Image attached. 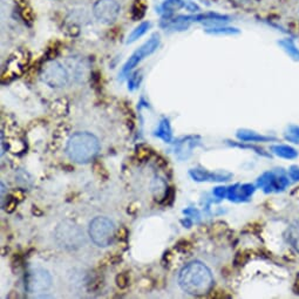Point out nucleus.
Wrapping results in <instances>:
<instances>
[{"label":"nucleus","mask_w":299,"mask_h":299,"mask_svg":"<svg viewBox=\"0 0 299 299\" xmlns=\"http://www.w3.org/2000/svg\"><path fill=\"white\" fill-rule=\"evenodd\" d=\"M179 284L191 296H203L211 290L214 278L209 267L201 262H191L180 271Z\"/></svg>","instance_id":"1"},{"label":"nucleus","mask_w":299,"mask_h":299,"mask_svg":"<svg viewBox=\"0 0 299 299\" xmlns=\"http://www.w3.org/2000/svg\"><path fill=\"white\" fill-rule=\"evenodd\" d=\"M100 142L97 137L88 132L76 133L69 137L66 145L68 157L77 163H87L97 155Z\"/></svg>","instance_id":"2"},{"label":"nucleus","mask_w":299,"mask_h":299,"mask_svg":"<svg viewBox=\"0 0 299 299\" xmlns=\"http://www.w3.org/2000/svg\"><path fill=\"white\" fill-rule=\"evenodd\" d=\"M56 241L62 249L77 250L85 244L84 231L74 222L64 221L57 227Z\"/></svg>","instance_id":"3"},{"label":"nucleus","mask_w":299,"mask_h":299,"mask_svg":"<svg viewBox=\"0 0 299 299\" xmlns=\"http://www.w3.org/2000/svg\"><path fill=\"white\" fill-rule=\"evenodd\" d=\"M89 237L99 247H107L115 237V226L108 217L97 216L89 224Z\"/></svg>","instance_id":"4"},{"label":"nucleus","mask_w":299,"mask_h":299,"mask_svg":"<svg viewBox=\"0 0 299 299\" xmlns=\"http://www.w3.org/2000/svg\"><path fill=\"white\" fill-rule=\"evenodd\" d=\"M41 80L51 88H61L68 84L69 74L67 69L58 61H49L42 67Z\"/></svg>","instance_id":"5"},{"label":"nucleus","mask_w":299,"mask_h":299,"mask_svg":"<svg viewBox=\"0 0 299 299\" xmlns=\"http://www.w3.org/2000/svg\"><path fill=\"white\" fill-rule=\"evenodd\" d=\"M159 45H160V35L157 33L153 34L152 38L149 39L148 41H145L139 49H136L135 52L132 54V57L128 59L127 62H126L123 66V68H122L121 76H127L128 73H131L144 58L152 56V54L157 49Z\"/></svg>","instance_id":"6"},{"label":"nucleus","mask_w":299,"mask_h":299,"mask_svg":"<svg viewBox=\"0 0 299 299\" xmlns=\"http://www.w3.org/2000/svg\"><path fill=\"white\" fill-rule=\"evenodd\" d=\"M93 13L102 23L111 25L120 14V5L116 0H97L94 4Z\"/></svg>","instance_id":"7"},{"label":"nucleus","mask_w":299,"mask_h":299,"mask_svg":"<svg viewBox=\"0 0 299 299\" xmlns=\"http://www.w3.org/2000/svg\"><path fill=\"white\" fill-rule=\"evenodd\" d=\"M52 285V277L42 269L33 270L27 278V290L31 293H44Z\"/></svg>","instance_id":"8"},{"label":"nucleus","mask_w":299,"mask_h":299,"mask_svg":"<svg viewBox=\"0 0 299 299\" xmlns=\"http://www.w3.org/2000/svg\"><path fill=\"white\" fill-rule=\"evenodd\" d=\"M190 176L196 181H227L230 178V174H221V172H208L200 170V169H192L190 170Z\"/></svg>","instance_id":"9"},{"label":"nucleus","mask_w":299,"mask_h":299,"mask_svg":"<svg viewBox=\"0 0 299 299\" xmlns=\"http://www.w3.org/2000/svg\"><path fill=\"white\" fill-rule=\"evenodd\" d=\"M196 147L195 137L194 136H188L186 139H183L181 142H179L178 147H176V155L179 156V159H188L192 153V149Z\"/></svg>","instance_id":"10"},{"label":"nucleus","mask_w":299,"mask_h":299,"mask_svg":"<svg viewBox=\"0 0 299 299\" xmlns=\"http://www.w3.org/2000/svg\"><path fill=\"white\" fill-rule=\"evenodd\" d=\"M155 135L157 137H160L161 140H163L164 142L170 143L172 141V133H171V127L170 123H169L168 119H163L160 122L159 127H157Z\"/></svg>","instance_id":"11"},{"label":"nucleus","mask_w":299,"mask_h":299,"mask_svg":"<svg viewBox=\"0 0 299 299\" xmlns=\"http://www.w3.org/2000/svg\"><path fill=\"white\" fill-rule=\"evenodd\" d=\"M286 238H288L290 245L292 246L297 253H299V219L294 221L289 227L288 234H286Z\"/></svg>","instance_id":"12"},{"label":"nucleus","mask_w":299,"mask_h":299,"mask_svg":"<svg viewBox=\"0 0 299 299\" xmlns=\"http://www.w3.org/2000/svg\"><path fill=\"white\" fill-rule=\"evenodd\" d=\"M149 27H151V22L144 21L142 23H140V25L137 26L135 30H133V32L128 35L127 44H132V42L136 41L137 39H140L142 35L145 34V32L149 30Z\"/></svg>","instance_id":"13"},{"label":"nucleus","mask_w":299,"mask_h":299,"mask_svg":"<svg viewBox=\"0 0 299 299\" xmlns=\"http://www.w3.org/2000/svg\"><path fill=\"white\" fill-rule=\"evenodd\" d=\"M183 6H186V4H184L182 0H168V2L164 4V10H166V13L167 11L168 13H171V12L179 10Z\"/></svg>","instance_id":"14"},{"label":"nucleus","mask_w":299,"mask_h":299,"mask_svg":"<svg viewBox=\"0 0 299 299\" xmlns=\"http://www.w3.org/2000/svg\"><path fill=\"white\" fill-rule=\"evenodd\" d=\"M272 151L279 156H284V157L296 156V153H294L293 149H291L289 147H284V145H279V147L277 145V147H273Z\"/></svg>","instance_id":"15"},{"label":"nucleus","mask_w":299,"mask_h":299,"mask_svg":"<svg viewBox=\"0 0 299 299\" xmlns=\"http://www.w3.org/2000/svg\"><path fill=\"white\" fill-rule=\"evenodd\" d=\"M238 137L242 140H245V141H254V140H265V137L263 136H259V135H256L255 133H251V132H241L238 134Z\"/></svg>","instance_id":"16"},{"label":"nucleus","mask_w":299,"mask_h":299,"mask_svg":"<svg viewBox=\"0 0 299 299\" xmlns=\"http://www.w3.org/2000/svg\"><path fill=\"white\" fill-rule=\"evenodd\" d=\"M139 84H140V79L137 78V74H134L133 77H131V79H129V87H131L132 89L134 88V87H137V86H139Z\"/></svg>","instance_id":"17"}]
</instances>
